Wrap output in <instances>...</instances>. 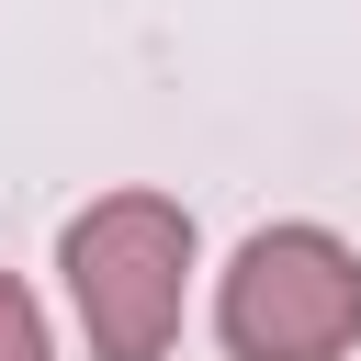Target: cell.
Listing matches in <instances>:
<instances>
[{
    "mask_svg": "<svg viewBox=\"0 0 361 361\" xmlns=\"http://www.w3.org/2000/svg\"><path fill=\"white\" fill-rule=\"evenodd\" d=\"M0 361H56V338H45V305L0 271Z\"/></svg>",
    "mask_w": 361,
    "mask_h": 361,
    "instance_id": "3",
    "label": "cell"
},
{
    "mask_svg": "<svg viewBox=\"0 0 361 361\" xmlns=\"http://www.w3.org/2000/svg\"><path fill=\"white\" fill-rule=\"evenodd\" d=\"M56 271L90 327V361H169L192 293V214L169 192H102L90 214H68Z\"/></svg>",
    "mask_w": 361,
    "mask_h": 361,
    "instance_id": "1",
    "label": "cell"
},
{
    "mask_svg": "<svg viewBox=\"0 0 361 361\" xmlns=\"http://www.w3.org/2000/svg\"><path fill=\"white\" fill-rule=\"evenodd\" d=\"M237 361H338L361 350V259L327 226H259L214 293Z\"/></svg>",
    "mask_w": 361,
    "mask_h": 361,
    "instance_id": "2",
    "label": "cell"
}]
</instances>
